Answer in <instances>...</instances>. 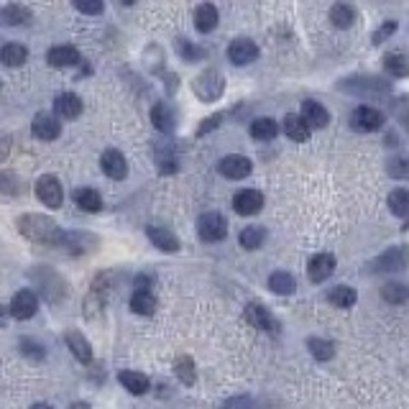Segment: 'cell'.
<instances>
[{
    "label": "cell",
    "mask_w": 409,
    "mask_h": 409,
    "mask_svg": "<svg viewBox=\"0 0 409 409\" xmlns=\"http://www.w3.org/2000/svg\"><path fill=\"white\" fill-rule=\"evenodd\" d=\"M15 228L18 233L26 240H34V243H41V246H59L64 243V231L57 226V220L46 218V215H39V212H26L15 220Z\"/></svg>",
    "instance_id": "6da1fadb"
},
{
    "label": "cell",
    "mask_w": 409,
    "mask_h": 409,
    "mask_svg": "<svg viewBox=\"0 0 409 409\" xmlns=\"http://www.w3.org/2000/svg\"><path fill=\"white\" fill-rule=\"evenodd\" d=\"M34 192H36V197H39V202L46 204L49 210H59V207H62V202H64V187H62V182H59V179L54 174L39 176V179H36Z\"/></svg>",
    "instance_id": "7a4b0ae2"
},
{
    "label": "cell",
    "mask_w": 409,
    "mask_h": 409,
    "mask_svg": "<svg viewBox=\"0 0 409 409\" xmlns=\"http://www.w3.org/2000/svg\"><path fill=\"white\" fill-rule=\"evenodd\" d=\"M197 233L204 243H218L228 235V220L220 212H204L197 220Z\"/></svg>",
    "instance_id": "3957f363"
},
{
    "label": "cell",
    "mask_w": 409,
    "mask_h": 409,
    "mask_svg": "<svg viewBox=\"0 0 409 409\" xmlns=\"http://www.w3.org/2000/svg\"><path fill=\"white\" fill-rule=\"evenodd\" d=\"M195 95H197L200 100H204V103H212V100H218L220 95H223V90H226V82H223V74L215 70H207L202 72L197 79H195Z\"/></svg>",
    "instance_id": "277c9868"
},
{
    "label": "cell",
    "mask_w": 409,
    "mask_h": 409,
    "mask_svg": "<svg viewBox=\"0 0 409 409\" xmlns=\"http://www.w3.org/2000/svg\"><path fill=\"white\" fill-rule=\"evenodd\" d=\"M36 312H39V297L31 290L15 292L11 304H8V315L15 320H31Z\"/></svg>",
    "instance_id": "5b68a950"
},
{
    "label": "cell",
    "mask_w": 409,
    "mask_h": 409,
    "mask_svg": "<svg viewBox=\"0 0 409 409\" xmlns=\"http://www.w3.org/2000/svg\"><path fill=\"white\" fill-rule=\"evenodd\" d=\"M218 171L226 179H233V182H238V179H246L251 171H254V164H251V159L248 156H240V154H228L223 156L218 162Z\"/></svg>",
    "instance_id": "8992f818"
},
{
    "label": "cell",
    "mask_w": 409,
    "mask_h": 409,
    "mask_svg": "<svg viewBox=\"0 0 409 409\" xmlns=\"http://www.w3.org/2000/svg\"><path fill=\"white\" fill-rule=\"evenodd\" d=\"M351 126L353 131H361V134H374L384 126V115L371 105H358L351 113Z\"/></svg>",
    "instance_id": "52a82bcc"
},
{
    "label": "cell",
    "mask_w": 409,
    "mask_h": 409,
    "mask_svg": "<svg viewBox=\"0 0 409 409\" xmlns=\"http://www.w3.org/2000/svg\"><path fill=\"white\" fill-rule=\"evenodd\" d=\"M100 169H103V174H105L108 179H115V182L126 179L128 176L126 156L120 154L118 148H108V151H103V156H100Z\"/></svg>",
    "instance_id": "ba28073f"
},
{
    "label": "cell",
    "mask_w": 409,
    "mask_h": 409,
    "mask_svg": "<svg viewBox=\"0 0 409 409\" xmlns=\"http://www.w3.org/2000/svg\"><path fill=\"white\" fill-rule=\"evenodd\" d=\"M371 266H374V271H399V268H407L409 266V246L389 248V251H384Z\"/></svg>",
    "instance_id": "9c48e42d"
},
{
    "label": "cell",
    "mask_w": 409,
    "mask_h": 409,
    "mask_svg": "<svg viewBox=\"0 0 409 409\" xmlns=\"http://www.w3.org/2000/svg\"><path fill=\"white\" fill-rule=\"evenodd\" d=\"M228 59H231L233 64H238V67H246V64L259 59V46H256V41L246 39V36L233 39L231 46H228Z\"/></svg>",
    "instance_id": "30bf717a"
},
{
    "label": "cell",
    "mask_w": 409,
    "mask_h": 409,
    "mask_svg": "<svg viewBox=\"0 0 409 409\" xmlns=\"http://www.w3.org/2000/svg\"><path fill=\"white\" fill-rule=\"evenodd\" d=\"M335 271V256L332 254H315L307 264V276H310V282L315 284H323L327 282Z\"/></svg>",
    "instance_id": "8fae6325"
},
{
    "label": "cell",
    "mask_w": 409,
    "mask_h": 409,
    "mask_svg": "<svg viewBox=\"0 0 409 409\" xmlns=\"http://www.w3.org/2000/svg\"><path fill=\"white\" fill-rule=\"evenodd\" d=\"M31 131H34V136L36 138H41V141H54V138H59V134H62V123H59V118H54L51 113H36L34 123H31Z\"/></svg>",
    "instance_id": "7c38bea8"
},
{
    "label": "cell",
    "mask_w": 409,
    "mask_h": 409,
    "mask_svg": "<svg viewBox=\"0 0 409 409\" xmlns=\"http://www.w3.org/2000/svg\"><path fill=\"white\" fill-rule=\"evenodd\" d=\"M246 320L254 325V327H259V330H264V332H276L279 330L276 318L259 302H248L246 304Z\"/></svg>",
    "instance_id": "4fadbf2b"
},
{
    "label": "cell",
    "mask_w": 409,
    "mask_h": 409,
    "mask_svg": "<svg viewBox=\"0 0 409 409\" xmlns=\"http://www.w3.org/2000/svg\"><path fill=\"white\" fill-rule=\"evenodd\" d=\"M146 235H148V240H151V243L159 248V251H164V254H176V251L182 248L179 238L171 233L169 228H164V226H148L146 228Z\"/></svg>",
    "instance_id": "5bb4252c"
},
{
    "label": "cell",
    "mask_w": 409,
    "mask_h": 409,
    "mask_svg": "<svg viewBox=\"0 0 409 409\" xmlns=\"http://www.w3.org/2000/svg\"><path fill=\"white\" fill-rule=\"evenodd\" d=\"M261 207H264V195L259 190H240L233 197V210L238 215H246V218L261 212Z\"/></svg>",
    "instance_id": "9a60e30c"
},
{
    "label": "cell",
    "mask_w": 409,
    "mask_h": 409,
    "mask_svg": "<svg viewBox=\"0 0 409 409\" xmlns=\"http://www.w3.org/2000/svg\"><path fill=\"white\" fill-rule=\"evenodd\" d=\"M54 110H57L59 118L64 120H74L82 115V98L74 95V92H62L54 100Z\"/></svg>",
    "instance_id": "2e32d148"
},
{
    "label": "cell",
    "mask_w": 409,
    "mask_h": 409,
    "mask_svg": "<svg viewBox=\"0 0 409 409\" xmlns=\"http://www.w3.org/2000/svg\"><path fill=\"white\" fill-rule=\"evenodd\" d=\"M46 62H49L51 67H57V70H67V67H77L82 59H79V51L74 49V46H70V44H62V46H54V49H49V54H46Z\"/></svg>",
    "instance_id": "e0dca14e"
},
{
    "label": "cell",
    "mask_w": 409,
    "mask_h": 409,
    "mask_svg": "<svg viewBox=\"0 0 409 409\" xmlns=\"http://www.w3.org/2000/svg\"><path fill=\"white\" fill-rule=\"evenodd\" d=\"M302 118L310 128H327V123H330L327 108H325L323 103H318V100H304Z\"/></svg>",
    "instance_id": "ac0fdd59"
},
{
    "label": "cell",
    "mask_w": 409,
    "mask_h": 409,
    "mask_svg": "<svg viewBox=\"0 0 409 409\" xmlns=\"http://www.w3.org/2000/svg\"><path fill=\"white\" fill-rule=\"evenodd\" d=\"M218 23H220V13L212 3H202V6H197V11H195V29H197L200 34H210V31H215L218 29Z\"/></svg>",
    "instance_id": "d6986e66"
},
{
    "label": "cell",
    "mask_w": 409,
    "mask_h": 409,
    "mask_svg": "<svg viewBox=\"0 0 409 409\" xmlns=\"http://www.w3.org/2000/svg\"><path fill=\"white\" fill-rule=\"evenodd\" d=\"M64 340H67V348H70L72 353H74V358L79 361V363H92V348L90 343H87V338L82 335L79 330H70L64 332Z\"/></svg>",
    "instance_id": "ffe728a7"
},
{
    "label": "cell",
    "mask_w": 409,
    "mask_h": 409,
    "mask_svg": "<svg viewBox=\"0 0 409 409\" xmlns=\"http://www.w3.org/2000/svg\"><path fill=\"white\" fill-rule=\"evenodd\" d=\"M284 134L290 136L292 141L304 143V141H310L312 128L304 123V118L299 113H290L287 118H284Z\"/></svg>",
    "instance_id": "44dd1931"
},
{
    "label": "cell",
    "mask_w": 409,
    "mask_h": 409,
    "mask_svg": "<svg viewBox=\"0 0 409 409\" xmlns=\"http://www.w3.org/2000/svg\"><path fill=\"white\" fill-rule=\"evenodd\" d=\"M118 381L120 387L126 389V391H131L134 396H141L148 391V387H151V381H148L146 374H141V371H120L118 374Z\"/></svg>",
    "instance_id": "7402d4cb"
},
{
    "label": "cell",
    "mask_w": 409,
    "mask_h": 409,
    "mask_svg": "<svg viewBox=\"0 0 409 409\" xmlns=\"http://www.w3.org/2000/svg\"><path fill=\"white\" fill-rule=\"evenodd\" d=\"M356 299H358V294H356V290L348 287V284H338V287H332V290L327 292V302H330L332 307H340V310L353 307Z\"/></svg>",
    "instance_id": "603a6c76"
},
{
    "label": "cell",
    "mask_w": 409,
    "mask_h": 409,
    "mask_svg": "<svg viewBox=\"0 0 409 409\" xmlns=\"http://www.w3.org/2000/svg\"><path fill=\"white\" fill-rule=\"evenodd\" d=\"M74 204H77L82 212H100L103 210V197H100L98 190L82 187V190L74 192Z\"/></svg>",
    "instance_id": "cb8c5ba5"
},
{
    "label": "cell",
    "mask_w": 409,
    "mask_h": 409,
    "mask_svg": "<svg viewBox=\"0 0 409 409\" xmlns=\"http://www.w3.org/2000/svg\"><path fill=\"white\" fill-rule=\"evenodd\" d=\"M26 59H29V49L23 44H6L0 49V62L6 67H21V64H26Z\"/></svg>",
    "instance_id": "d4e9b609"
},
{
    "label": "cell",
    "mask_w": 409,
    "mask_h": 409,
    "mask_svg": "<svg viewBox=\"0 0 409 409\" xmlns=\"http://www.w3.org/2000/svg\"><path fill=\"white\" fill-rule=\"evenodd\" d=\"M131 310L136 315H154L156 312V297L151 294L148 290H136L134 297H131Z\"/></svg>",
    "instance_id": "484cf974"
},
{
    "label": "cell",
    "mask_w": 409,
    "mask_h": 409,
    "mask_svg": "<svg viewBox=\"0 0 409 409\" xmlns=\"http://www.w3.org/2000/svg\"><path fill=\"white\" fill-rule=\"evenodd\" d=\"M330 21L335 29H351L353 21H356V8L348 6V3H335L330 8Z\"/></svg>",
    "instance_id": "4316f807"
},
{
    "label": "cell",
    "mask_w": 409,
    "mask_h": 409,
    "mask_svg": "<svg viewBox=\"0 0 409 409\" xmlns=\"http://www.w3.org/2000/svg\"><path fill=\"white\" fill-rule=\"evenodd\" d=\"M387 204L396 218H409V190H404V187L391 190L387 197Z\"/></svg>",
    "instance_id": "83f0119b"
},
{
    "label": "cell",
    "mask_w": 409,
    "mask_h": 409,
    "mask_svg": "<svg viewBox=\"0 0 409 409\" xmlns=\"http://www.w3.org/2000/svg\"><path fill=\"white\" fill-rule=\"evenodd\" d=\"M151 123H154L162 134H169L171 128H174V113H171V108L167 103H156L151 108Z\"/></svg>",
    "instance_id": "f1b7e54d"
},
{
    "label": "cell",
    "mask_w": 409,
    "mask_h": 409,
    "mask_svg": "<svg viewBox=\"0 0 409 409\" xmlns=\"http://www.w3.org/2000/svg\"><path fill=\"white\" fill-rule=\"evenodd\" d=\"M279 134V123L274 118H256L251 123V136L256 141H271Z\"/></svg>",
    "instance_id": "f546056e"
},
{
    "label": "cell",
    "mask_w": 409,
    "mask_h": 409,
    "mask_svg": "<svg viewBox=\"0 0 409 409\" xmlns=\"http://www.w3.org/2000/svg\"><path fill=\"white\" fill-rule=\"evenodd\" d=\"M268 290L274 292V294H292L297 290L294 276L290 271H274V274L268 276Z\"/></svg>",
    "instance_id": "4dcf8cb0"
},
{
    "label": "cell",
    "mask_w": 409,
    "mask_h": 409,
    "mask_svg": "<svg viewBox=\"0 0 409 409\" xmlns=\"http://www.w3.org/2000/svg\"><path fill=\"white\" fill-rule=\"evenodd\" d=\"M240 246L246 248V251H256V248L264 246V240H266V231H264L261 226H248L240 231L238 235Z\"/></svg>",
    "instance_id": "1f68e13d"
},
{
    "label": "cell",
    "mask_w": 409,
    "mask_h": 409,
    "mask_svg": "<svg viewBox=\"0 0 409 409\" xmlns=\"http://www.w3.org/2000/svg\"><path fill=\"white\" fill-rule=\"evenodd\" d=\"M174 374H176V379L182 381L184 387H192V384H195V379H197V368H195V361H192L190 356H179V358L174 361Z\"/></svg>",
    "instance_id": "d6a6232c"
},
{
    "label": "cell",
    "mask_w": 409,
    "mask_h": 409,
    "mask_svg": "<svg viewBox=\"0 0 409 409\" xmlns=\"http://www.w3.org/2000/svg\"><path fill=\"white\" fill-rule=\"evenodd\" d=\"M0 18L8 23V26H21V23L31 21V11L26 6H18V3H11L0 11Z\"/></svg>",
    "instance_id": "836d02e7"
},
{
    "label": "cell",
    "mask_w": 409,
    "mask_h": 409,
    "mask_svg": "<svg viewBox=\"0 0 409 409\" xmlns=\"http://www.w3.org/2000/svg\"><path fill=\"white\" fill-rule=\"evenodd\" d=\"M384 70L391 74V77H407L409 74V59L399 51H391L384 57Z\"/></svg>",
    "instance_id": "e575fe53"
},
{
    "label": "cell",
    "mask_w": 409,
    "mask_h": 409,
    "mask_svg": "<svg viewBox=\"0 0 409 409\" xmlns=\"http://www.w3.org/2000/svg\"><path fill=\"white\" fill-rule=\"evenodd\" d=\"M381 297L387 299L389 304H402L409 299V284H399V282H389L381 287Z\"/></svg>",
    "instance_id": "d590c367"
},
{
    "label": "cell",
    "mask_w": 409,
    "mask_h": 409,
    "mask_svg": "<svg viewBox=\"0 0 409 409\" xmlns=\"http://www.w3.org/2000/svg\"><path fill=\"white\" fill-rule=\"evenodd\" d=\"M307 348L310 353L315 356L318 361H330L335 356V346H332L330 340H323V338H310L307 340Z\"/></svg>",
    "instance_id": "8d00e7d4"
},
{
    "label": "cell",
    "mask_w": 409,
    "mask_h": 409,
    "mask_svg": "<svg viewBox=\"0 0 409 409\" xmlns=\"http://www.w3.org/2000/svg\"><path fill=\"white\" fill-rule=\"evenodd\" d=\"M176 51H179L182 59H187V62H197V59L204 57V51L197 49V46H192L187 39H176Z\"/></svg>",
    "instance_id": "74e56055"
},
{
    "label": "cell",
    "mask_w": 409,
    "mask_h": 409,
    "mask_svg": "<svg viewBox=\"0 0 409 409\" xmlns=\"http://www.w3.org/2000/svg\"><path fill=\"white\" fill-rule=\"evenodd\" d=\"M74 8L85 15H100L105 11V6H103L100 0H74Z\"/></svg>",
    "instance_id": "f35d334b"
},
{
    "label": "cell",
    "mask_w": 409,
    "mask_h": 409,
    "mask_svg": "<svg viewBox=\"0 0 409 409\" xmlns=\"http://www.w3.org/2000/svg\"><path fill=\"white\" fill-rule=\"evenodd\" d=\"M0 192H6V195H18L21 187H18V176L13 171H6V174H0Z\"/></svg>",
    "instance_id": "ab89813d"
},
{
    "label": "cell",
    "mask_w": 409,
    "mask_h": 409,
    "mask_svg": "<svg viewBox=\"0 0 409 409\" xmlns=\"http://www.w3.org/2000/svg\"><path fill=\"white\" fill-rule=\"evenodd\" d=\"M21 351H23V356H29V358H34V361H41L44 356H46V351H44V348L31 338L21 340Z\"/></svg>",
    "instance_id": "60d3db41"
},
{
    "label": "cell",
    "mask_w": 409,
    "mask_h": 409,
    "mask_svg": "<svg viewBox=\"0 0 409 409\" xmlns=\"http://www.w3.org/2000/svg\"><path fill=\"white\" fill-rule=\"evenodd\" d=\"M396 31V23L394 21H387L381 29H376V34H374V44H381V41H387L389 36L394 34Z\"/></svg>",
    "instance_id": "b9f144b4"
},
{
    "label": "cell",
    "mask_w": 409,
    "mask_h": 409,
    "mask_svg": "<svg viewBox=\"0 0 409 409\" xmlns=\"http://www.w3.org/2000/svg\"><path fill=\"white\" fill-rule=\"evenodd\" d=\"M389 174L396 176V179H402V176L407 179L409 176V164L407 162H391L389 164Z\"/></svg>",
    "instance_id": "7bdbcfd3"
},
{
    "label": "cell",
    "mask_w": 409,
    "mask_h": 409,
    "mask_svg": "<svg viewBox=\"0 0 409 409\" xmlns=\"http://www.w3.org/2000/svg\"><path fill=\"white\" fill-rule=\"evenodd\" d=\"M8 151H11V136L0 134V164L8 159Z\"/></svg>",
    "instance_id": "ee69618b"
},
{
    "label": "cell",
    "mask_w": 409,
    "mask_h": 409,
    "mask_svg": "<svg viewBox=\"0 0 409 409\" xmlns=\"http://www.w3.org/2000/svg\"><path fill=\"white\" fill-rule=\"evenodd\" d=\"M220 120H223V115H212V118H207V120H204V126L200 128L197 134L202 136V134H207V131H212V128H218V126H220Z\"/></svg>",
    "instance_id": "f6af8a7d"
},
{
    "label": "cell",
    "mask_w": 409,
    "mask_h": 409,
    "mask_svg": "<svg viewBox=\"0 0 409 409\" xmlns=\"http://www.w3.org/2000/svg\"><path fill=\"white\" fill-rule=\"evenodd\" d=\"M6 320H8V310L3 307V304H0V327L6 325Z\"/></svg>",
    "instance_id": "bcb514c9"
},
{
    "label": "cell",
    "mask_w": 409,
    "mask_h": 409,
    "mask_svg": "<svg viewBox=\"0 0 409 409\" xmlns=\"http://www.w3.org/2000/svg\"><path fill=\"white\" fill-rule=\"evenodd\" d=\"M70 409H90V404H87V402H74Z\"/></svg>",
    "instance_id": "7dc6e473"
},
{
    "label": "cell",
    "mask_w": 409,
    "mask_h": 409,
    "mask_svg": "<svg viewBox=\"0 0 409 409\" xmlns=\"http://www.w3.org/2000/svg\"><path fill=\"white\" fill-rule=\"evenodd\" d=\"M31 409H54V407H51V404H34Z\"/></svg>",
    "instance_id": "c3c4849f"
}]
</instances>
